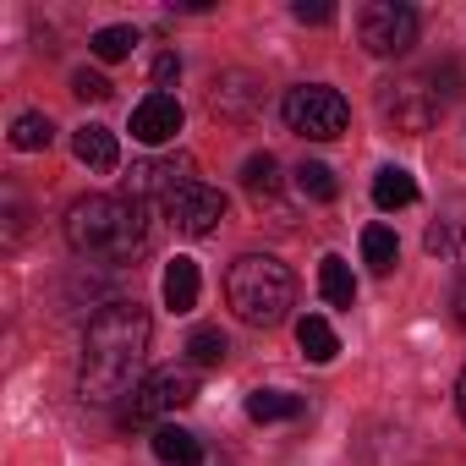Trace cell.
<instances>
[{
    "mask_svg": "<svg viewBox=\"0 0 466 466\" xmlns=\"http://www.w3.org/2000/svg\"><path fill=\"white\" fill-rule=\"evenodd\" d=\"M50 137H56V127H50V116H39V110H28V116L12 121V148H23V154L50 148Z\"/></svg>",
    "mask_w": 466,
    "mask_h": 466,
    "instance_id": "22",
    "label": "cell"
},
{
    "mask_svg": "<svg viewBox=\"0 0 466 466\" xmlns=\"http://www.w3.org/2000/svg\"><path fill=\"white\" fill-rule=\"evenodd\" d=\"M198 176H192V159L187 154H165V159H137L132 165V176H127V198H159V203H170L181 187H192Z\"/></svg>",
    "mask_w": 466,
    "mask_h": 466,
    "instance_id": "8",
    "label": "cell"
},
{
    "mask_svg": "<svg viewBox=\"0 0 466 466\" xmlns=\"http://www.w3.org/2000/svg\"><path fill=\"white\" fill-rule=\"evenodd\" d=\"M242 187H248V198L264 208V203H275L280 198V159L275 154H253L248 165H242Z\"/></svg>",
    "mask_w": 466,
    "mask_h": 466,
    "instance_id": "15",
    "label": "cell"
},
{
    "mask_svg": "<svg viewBox=\"0 0 466 466\" xmlns=\"http://www.w3.org/2000/svg\"><path fill=\"white\" fill-rule=\"evenodd\" d=\"M148 313L137 302H105L83 335V373L77 395L88 406H116L143 390V357H148Z\"/></svg>",
    "mask_w": 466,
    "mask_h": 466,
    "instance_id": "1",
    "label": "cell"
},
{
    "mask_svg": "<svg viewBox=\"0 0 466 466\" xmlns=\"http://www.w3.org/2000/svg\"><path fill=\"white\" fill-rule=\"evenodd\" d=\"M379 110H384V121H390L395 132L417 137V132H428V127L439 121V94H433L422 77H400V83H384Z\"/></svg>",
    "mask_w": 466,
    "mask_h": 466,
    "instance_id": "7",
    "label": "cell"
},
{
    "mask_svg": "<svg viewBox=\"0 0 466 466\" xmlns=\"http://www.w3.org/2000/svg\"><path fill=\"white\" fill-rule=\"evenodd\" d=\"M319 291H324L329 308H351V302H357V280H351V264H346L340 253H329V258L319 264Z\"/></svg>",
    "mask_w": 466,
    "mask_h": 466,
    "instance_id": "17",
    "label": "cell"
},
{
    "mask_svg": "<svg viewBox=\"0 0 466 466\" xmlns=\"http://www.w3.org/2000/svg\"><path fill=\"white\" fill-rule=\"evenodd\" d=\"M455 411H461V422H466V373H461V384H455Z\"/></svg>",
    "mask_w": 466,
    "mask_h": 466,
    "instance_id": "29",
    "label": "cell"
},
{
    "mask_svg": "<svg viewBox=\"0 0 466 466\" xmlns=\"http://www.w3.org/2000/svg\"><path fill=\"white\" fill-rule=\"evenodd\" d=\"M181 99L176 94H165V88H154L148 99H137V110H132V137L137 143H148V148H159V143H170L176 132H181Z\"/></svg>",
    "mask_w": 466,
    "mask_h": 466,
    "instance_id": "10",
    "label": "cell"
},
{
    "mask_svg": "<svg viewBox=\"0 0 466 466\" xmlns=\"http://www.w3.org/2000/svg\"><path fill=\"white\" fill-rule=\"evenodd\" d=\"M395 258H400L395 230H390V225H368V230H362V264H368L373 275H390Z\"/></svg>",
    "mask_w": 466,
    "mask_h": 466,
    "instance_id": "19",
    "label": "cell"
},
{
    "mask_svg": "<svg viewBox=\"0 0 466 466\" xmlns=\"http://www.w3.org/2000/svg\"><path fill=\"white\" fill-rule=\"evenodd\" d=\"M165 214H170V225L181 230V237H208V230L225 219V192L208 187V181H192V187H181L165 203Z\"/></svg>",
    "mask_w": 466,
    "mask_h": 466,
    "instance_id": "9",
    "label": "cell"
},
{
    "mask_svg": "<svg viewBox=\"0 0 466 466\" xmlns=\"http://www.w3.org/2000/svg\"><path fill=\"white\" fill-rule=\"evenodd\" d=\"M357 39L368 56H406L417 45V12L400 0H373L357 17Z\"/></svg>",
    "mask_w": 466,
    "mask_h": 466,
    "instance_id": "6",
    "label": "cell"
},
{
    "mask_svg": "<svg viewBox=\"0 0 466 466\" xmlns=\"http://www.w3.org/2000/svg\"><path fill=\"white\" fill-rule=\"evenodd\" d=\"M258 99H264V94H258V83H253L248 72H230L225 88L214 83V99H208V105H214V116H225V121H248V116L258 110Z\"/></svg>",
    "mask_w": 466,
    "mask_h": 466,
    "instance_id": "11",
    "label": "cell"
},
{
    "mask_svg": "<svg viewBox=\"0 0 466 466\" xmlns=\"http://www.w3.org/2000/svg\"><path fill=\"white\" fill-rule=\"evenodd\" d=\"M373 203H379V208H411V203H417V181H411V170L384 165V170L373 176Z\"/></svg>",
    "mask_w": 466,
    "mask_h": 466,
    "instance_id": "16",
    "label": "cell"
},
{
    "mask_svg": "<svg viewBox=\"0 0 466 466\" xmlns=\"http://www.w3.org/2000/svg\"><path fill=\"white\" fill-rule=\"evenodd\" d=\"M148 444H154V455H159L165 466H198V461H203L198 433H187V428H176V422H154Z\"/></svg>",
    "mask_w": 466,
    "mask_h": 466,
    "instance_id": "13",
    "label": "cell"
},
{
    "mask_svg": "<svg viewBox=\"0 0 466 466\" xmlns=\"http://www.w3.org/2000/svg\"><path fill=\"white\" fill-rule=\"evenodd\" d=\"M302 395H291V390H253L248 395V417L253 422H286V417H302Z\"/></svg>",
    "mask_w": 466,
    "mask_h": 466,
    "instance_id": "18",
    "label": "cell"
},
{
    "mask_svg": "<svg viewBox=\"0 0 466 466\" xmlns=\"http://www.w3.org/2000/svg\"><path fill=\"white\" fill-rule=\"evenodd\" d=\"M66 242L83 258H132L148 242L143 225V203L137 198H110V192H88L66 208Z\"/></svg>",
    "mask_w": 466,
    "mask_h": 466,
    "instance_id": "2",
    "label": "cell"
},
{
    "mask_svg": "<svg viewBox=\"0 0 466 466\" xmlns=\"http://www.w3.org/2000/svg\"><path fill=\"white\" fill-rule=\"evenodd\" d=\"M181 77V56L176 50H165V56H154V83L165 88V83H176Z\"/></svg>",
    "mask_w": 466,
    "mask_h": 466,
    "instance_id": "26",
    "label": "cell"
},
{
    "mask_svg": "<svg viewBox=\"0 0 466 466\" xmlns=\"http://www.w3.org/2000/svg\"><path fill=\"white\" fill-rule=\"evenodd\" d=\"M297 192H302V198H313V203H335V198H340V181H335V170H329V165L302 159V165H297Z\"/></svg>",
    "mask_w": 466,
    "mask_h": 466,
    "instance_id": "21",
    "label": "cell"
},
{
    "mask_svg": "<svg viewBox=\"0 0 466 466\" xmlns=\"http://www.w3.org/2000/svg\"><path fill=\"white\" fill-rule=\"evenodd\" d=\"M297 346H302V357H308V362H335V351H340L335 329H329L319 313H308V319L297 324Z\"/></svg>",
    "mask_w": 466,
    "mask_h": 466,
    "instance_id": "20",
    "label": "cell"
},
{
    "mask_svg": "<svg viewBox=\"0 0 466 466\" xmlns=\"http://www.w3.org/2000/svg\"><path fill=\"white\" fill-rule=\"evenodd\" d=\"M72 154H77L88 170H116V165H121V143H116L110 127H77Z\"/></svg>",
    "mask_w": 466,
    "mask_h": 466,
    "instance_id": "14",
    "label": "cell"
},
{
    "mask_svg": "<svg viewBox=\"0 0 466 466\" xmlns=\"http://www.w3.org/2000/svg\"><path fill=\"white\" fill-rule=\"evenodd\" d=\"M297 23H335V6H308V0H302V6H297Z\"/></svg>",
    "mask_w": 466,
    "mask_h": 466,
    "instance_id": "27",
    "label": "cell"
},
{
    "mask_svg": "<svg viewBox=\"0 0 466 466\" xmlns=\"http://www.w3.org/2000/svg\"><path fill=\"white\" fill-rule=\"evenodd\" d=\"M280 116H286V127H291L297 137H308V143H329V137L346 132L351 105H346L335 88H324V83H302V88H286Z\"/></svg>",
    "mask_w": 466,
    "mask_h": 466,
    "instance_id": "4",
    "label": "cell"
},
{
    "mask_svg": "<svg viewBox=\"0 0 466 466\" xmlns=\"http://www.w3.org/2000/svg\"><path fill=\"white\" fill-rule=\"evenodd\" d=\"M450 308H455V324L466 329V275H461V286H455V297H450Z\"/></svg>",
    "mask_w": 466,
    "mask_h": 466,
    "instance_id": "28",
    "label": "cell"
},
{
    "mask_svg": "<svg viewBox=\"0 0 466 466\" xmlns=\"http://www.w3.org/2000/svg\"><path fill=\"white\" fill-rule=\"evenodd\" d=\"M88 45H94V56H99V61H127V56H132V45H137V28H121V23H116V28H99Z\"/></svg>",
    "mask_w": 466,
    "mask_h": 466,
    "instance_id": "24",
    "label": "cell"
},
{
    "mask_svg": "<svg viewBox=\"0 0 466 466\" xmlns=\"http://www.w3.org/2000/svg\"><path fill=\"white\" fill-rule=\"evenodd\" d=\"M225 351H230V346H225V335H219L214 324H203V329L187 335V357H192V368H219Z\"/></svg>",
    "mask_w": 466,
    "mask_h": 466,
    "instance_id": "23",
    "label": "cell"
},
{
    "mask_svg": "<svg viewBox=\"0 0 466 466\" xmlns=\"http://www.w3.org/2000/svg\"><path fill=\"white\" fill-rule=\"evenodd\" d=\"M192 400H198V373H192V368H159V373H148L143 390L127 400L121 428H143V422H154V417L187 411Z\"/></svg>",
    "mask_w": 466,
    "mask_h": 466,
    "instance_id": "5",
    "label": "cell"
},
{
    "mask_svg": "<svg viewBox=\"0 0 466 466\" xmlns=\"http://www.w3.org/2000/svg\"><path fill=\"white\" fill-rule=\"evenodd\" d=\"M72 94H77V99H110V83L83 66V72H72Z\"/></svg>",
    "mask_w": 466,
    "mask_h": 466,
    "instance_id": "25",
    "label": "cell"
},
{
    "mask_svg": "<svg viewBox=\"0 0 466 466\" xmlns=\"http://www.w3.org/2000/svg\"><path fill=\"white\" fill-rule=\"evenodd\" d=\"M159 291H165V308H170V313H192V308H198V291H203L198 264H192V258H170Z\"/></svg>",
    "mask_w": 466,
    "mask_h": 466,
    "instance_id": "12",
    "label": "cell"
},
{
    "mask_svg": "<svg viewBox=\"0 0 466 466\" xmlns=\"http://www.w3.org/2000/svg\"><path fill=\"white\" fill-rule=\"evenodd\" d=\"M225 302L237 308L242 324L269 329V324H280V319L291 313V302H297V275H291L280 258H269V253H248V258L230 264V275H225Z\"/></svg>",
    "mask_w": 466,
    "mask_h": 466,
    "instance_id": "3",
    "label": "cell"
}]
</instances>
